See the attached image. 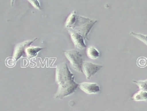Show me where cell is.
Returning <instances> with one entry per match:
<instances>
[{
    "instance_id": "cell-1",
    "label": "cell",
    "mask_w": 147,
    "mask_h": 111,
    "mask_svg": "<svg viewBox=\"0 0 147 111\" xmlns=\"http://www.w3.org/2000/svg\"><path fill=\"white\" fill-rule=\"evenodd\" d=\"M55 81L58 85L57 91L55 95L56 99H63L74 93L79 87V84L74 80V75L66 62L56 66Z\"/></svg>"
},
{
    "instance_id": "cell-2",
    "label": "cell",
    "mask_w": 147,
    "mask_h": 111,
    "mask_svg": "<svg viewBox=\"0 0 147 111\" xmlns=\"http://www.w3.org/2000/svg\"><path fill=\"white\" fill-rule=\"evenodd\" d=\"M96 20H90V19L84 17L78 16L76 24L72 29L79 32L84 39V40H88V35L91 30L92 27L96 23Z\"/></svg>"
},
{
    "instance_id": "cell-3",
    "label": "cell",
    "mask_w": 147,
    "mask_h": 111,
    "mask_svg": "<svg viewBox=\"0 0 147 111\" xmlns=\"http://www.w3.org/2000/svg\"><path fill=\"white\" fill-rule=\"evenodd\" d=\"M64 53L71 63L72 68L79 73H82L83 59L81 52L77 50H71L64 51Z\"/></svg>"
},
{
    "instance_id": "cell-4",
    "label": "cell",
    "mask_w": 147,
    "mask_h": 111,
    "mask_svg": "<svg viewBox=\"0 0 147 111\" xmlns=\"http://www.w3.org/2000/svg\"><path fill=\"white\" fill-rule=\"evenodd\" d=\"M102 68V66L101 65H97L90 61H85L82 64V73L85 75L87 79H90Z\"/></svg>"
},
{
    "instance_id": "cell-5",
    "label": "cell",
    "mask_w": 147,
    "mask_h": 111,
    "mask_svg": "<svg viewBox=\"0 0 147 111\" xmlns=\"http://www.w3.org/2000/svg\"><path fill=\"white\" fill-rule=\"evenodd\" d=\"M36 40H37V38H35V40H27L25 41V42H21V43L17 44L15 48L14 52H13V59H14V61H18L19 59L23 56V54H24L26 49L28 47L30 46L31 44L33 43Z\"/></svg>"
},
{
    "instance_id": "cell-6",
    "label": "cell",
    "mask_w": 147,
    "mask_h": 111,
    "mask_svg": "<svg viewBox=\"0 0 147 111\" xmlns=\"http://www.w3.org/2000/svg\"><path fill=\"white\" fill-rule=\"evenodd\" d=\"M68 31L69 32L70 36L73 44L76 46L77 48L79 49H84L86 48V46L85 44L84 39L79 32H78L76 30H73L72 28H68Z\"/></svg>"
},
{
    "instance_id": "cell-7",
    "label": "cell",
    "mask_w": 147,
    "mask_h": 111,
    "mask_svg": "<svg viewBox=\"0 0 147 111\" xmlns=\"http://www.w3.org/2000/svg\"><path fill=\"white\" fill-rule=\"evenodd\" d=\"M79 87L82 91L89 95L97 94L100 91V87L96 83L83 82L79 84Z\"/></svg>"
},
{
    "instance_id": "cell-8",
    "label": "cell",
    "mask_w": 147,
    "mask_h": 111,
    "mask_svg": "<svg viewBox=\"0 0 147 111\" xmlns=\"http://www.w3.org/2000/svg\"><path fill=\"white\" fill-rule=\"evenodd\" d=\"M44 48L41 47H37V46H29L26 49L25 53L26 54L27 57L29 59H31V58L35 57L37 55V54L40 52L41 50H43Z\"/></svg>"
},
{
    "instance_id": "cell-9",
    "label": "cell",
    "mask_w": 147,
    "mask_h": 111,
    "mask_svg": "<svg viewBox=\"0 0 147 111\" xmlns=\"http://www.w3.org/2000/svg\"><path fill=\"white\" fill-rule=\"evenodd\" d=\"M78 16L77 15L76 11H74L73 13H71V15L68 16L66 22V24H65V26H66V28H73V26H74L75 24H76L77 20H78Z\"/></svg>"
},
{
    "instance_id": "cell-10",
    "label": "cell",
    "mask_w": 147,
    "mask_h": 111,
    "mask_svg": "<svg viewBox=\"0 0 147 111\" xmlns=\"http://www.w3.org/2000/svg\"><path fill=\"white\" fill-rule=\"evenodd\" d=\"M86 54L87 56L92 59H96L100 55V51L94 46H89L87 48Z\"/></svg>"
},
{
    "instance_id": "cell-11",
    "label": "cell",
    "mask_w": 147,
    "mask_h": 111,
    "mask_svg": "<svg viewBox=\"0 0 147 111\" xmlns=\"http://www.w3.org/2000/svg\"><path fill=\"white\" fill-rule=\"evenodd\" d=\"M131 100L136 102L147 101V92L144 91V90H139L138 93L133 95Z\"/></svg>"
},
{
    "instance_id": "cell-12",
    "label": "cell",
    "mask_w": 147,
    "mask_h": 111,
    "mask_svg": "<svg viewBox=\"0 0 147 111\" xmlns=\"http://www.w3.org/2000/svg\"><path fill=\"white\" fill-rule=\"evenodd\" d=\"M133 82L138 85L140 90L147 92V79L144 80V81H133Z\"/></svg>"
},
{
    "instance_id": "cell-13",
    "label": "cell",
    "mask_w": 147,
    "mask_h": 111,
    "mask_svg": "<svg viewBox=\"0 0 147 111\" xmlns=\"http://www.w3.org/2000/svg\"><path fill=\"white\" fill-rule=\"evenodd\" d=\"M131 35L134 36V37H136V38H138V40L142 41V42H144L146 45H147V35H142V34H140V33H136V32H131Z\"/></svg>"
},
{
    "instance_id": "cell-14",
    "label": "cell",
    "mask_w": 147,
    "mask_h": 111,
    "mask_svg": "<svg viewBox=\"0 0 147 111\" xmlns=\"http://www.w3.org/2000/svg\"><path fill=\"white\" fill-rule=\"evenodd\" d=\"M28 1L32 5V6H33V7H35V8H37V9L42 11V7H41L39 1H37V0H33V1H32V0H30V1Z\"/></svg>"
}]
</instances>
